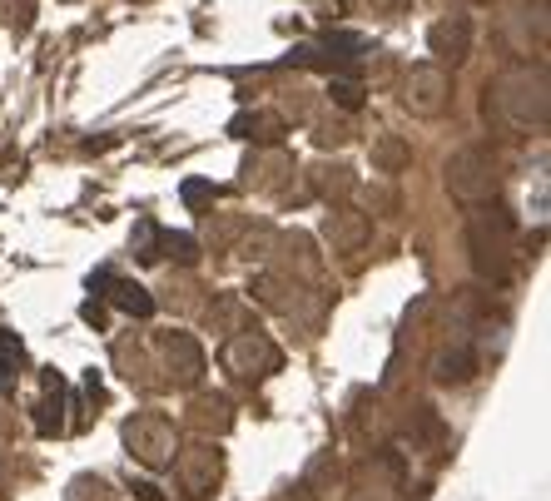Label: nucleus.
Segmentation results:
<instances>
[{
  "mask_svg": "<svg viewBox=\"0 0 551 501\" xmlns=\"http://www.w3.org/2000/svg\"><path fill=\"white\" fill-rule=\"evenodd\" d=\"M497 110L512 115L517 125H547V75L542 70H512L497 85Z\"/></svg>",
  "mask_w": 551,
  "mask_h": 501,
  "instance_id": "nucleus-1",
  "label": "nucleus"
},
{
  "mask_svg": "<svg viewBox=\"0 0 551 501\" xmlns=\"http://www.w3.org/2000/svg\"><path fill=\"white\" fill-rule=\"evenodd\" d=\"M442 100H447V75L432 70V65H417L413 80H408V110H417V115H437Z\"/></svg>",
  "mask_w": 551,
  "mask_h": 501,
  "instance_id": "nucleus-2",
  "label": "nucleus"
},
{
  "mask_svg": "<svg viewBox=\"0 0 551 501\" xmlns=\"http://www.w3.org/2000/svg\"><path fill=\"white\" fill-rule=\"evenodd\" d=\"M467 40H472V25L457 15V20H442V25H432V50L437 55H447V60H462L467 55Z\"/></svg>",
  "mask_w": 551,
  "mask_h": 501,
  "instance_id": "nucleus-3",
  "label": "nucleus"
},
{
  "mask_svg": "<svg viewBox=\"0 0 551 501\" xmlns=\"http://www.w3.org/2000/svg\"><path fill=\"white\" fill-rule=\"evenodd\" d=\"M328 50H333L338 60H358V55L368 50V40H363V35H328Z\"/></svg>",
  "mask_w": 551,
  "mask_h": 501,
  "instance_id": "nucleus-4",
  "label": "nucleus"
},
{
  "mask_svg": "<svg viewBox=\"0 0 551 501\" xmlns=\"http://www.w3.org/2000/svg\"><path fill=\"white\" fill-rule=\"evenodd\" d=\"M333 95H338V105H343V110H353V105H358V95H363V90H358V85H353V80H338V85H333Z\"/></svg>",
  "mask_w": 551,
  "mask_h": 501,
  "instance_id": "nucleus-5",
  "label": "nucleus"
}]
</instances>
